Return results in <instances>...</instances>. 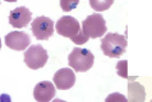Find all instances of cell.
<instances>
[{
	"mask_svg": "<svg viewBox=\"0 0 152 102\" xmlns=\"http://www.w3.org/2000/svg\"><path fill=\"white\" fill-rule=\"evenodd\" d=\"M55 30L62 36L71 38L77 45H83L88 41V38L84 35L80 22L69 15H64L57 20Z\"/></svg>",
	"mask_w": 152,
	"mask_h": 102,
	"instance_id": "obj_1",
	"label": "cell"
},
{
	"mask_svg": "<svg viewBox=\"0 0 152 102\" xmlns=\"http://www.w3.org/2000/svg\"><path fill=\"white\" fill-rule=\"evenodd\" d=\"M126 36L118 33H107L105 38H102V51L106 56L110 58H118L126 53L127 47Z\"/></svg>",
	"mask_w": 152,
	"mask_h": 102,
	"instance_id": "obj_2",
	"label": "cell"
},
{
	"mask_svg": "<svg viewBox=\"0 0 152 102\" xmlns=\"http://www.w3.org/2000/svg\"><path fill=\"white\" fill-rule=\"evenodd\" d=\"M95 61V56L89 49L75 47L69 55V65L75 72H87L89 70Z\"/></svg>",
	"mask_w": 152,
	"mask_h": 102,
	"instance_id": "obj_3",
	"label": "cell"
},
{
	"mask_svg": "<svg viewBox=\"0 0 152 102\" xmlns=\"http://www.w3.org/2000/svg\"><path fill=\"white\" fill-rule=\"evenodd\" d=\"M82 30L87 38H102L107 32L106 21L102 14H91L82 22Z\"/></svg>",
	"mask_w": 152,
	"mask_h": 102,
	"instance_id": "obj_4",
	"label": "cell"
},
{
	"mask_svg": "<svg viewBox=\"0 0 152 102\" xmlns=\"http://www.w3.org/2000/svg\"><path fill=\"white\" fill-rule=\"evenodd\" d=\"M48 59V52L41 45H32L24 52V63L31 69L35 70L44 67Z\"/></svg>",
	"mask_w": 152,
	"mask_h": 102,
	"instance_id": "obj_5",
	"label": "cell"
},
{
	"mask_svg": "<svg viewBox=\"0 0 152 102\" xmlns=\"http://www.w3.org/2000/svg\"><path fill=\"white\" fill-rule=\"evenodd\" d=\"M31 30L32 33L38 40L41 41H45L49 40L54 32V24L53 21L48 18V17H38L33 20L32 25H31Z\"/></svg>",
	"mask_w": 152,
	"mask_h": 102,
	"instance_id": "obj_6",
	"label": "cell"
},
{
	"mask_svg": "<svg viewBox=\"0 0 152 102\" xmlns=\"http://www.w3.org/2000/svg\"><path fill=\"white\" fill-rule=\"evenodd\" d=\"M4 43L10 49L13 51H23L27 49V47L30 45L31 40L30 36L26 32H9L4 38Z\"/></svg>",
	"mask_w": 152,
	"mask_h": 102,
	"instance_id": "obj_7",
	"label": "cell"
},
{
	"mask_svg": "<svg viewBox=\"0 0 152 102\" xmlns=\"http://www.w3.org/2000/svg\"><path fill=\"white\" fill-rule=\"evenodd\" d=\"M53 81L58 90H69L75 85L76 76L71 68H62L54 74Z\"/></svg>",
	"mask_w": 152,
	"mask_h": 102,
	"instance_id": "obj_8",
	"label": "cell"
},
{
	"mask_svg": "<svg viewBox=\"0 0 152 102\" xmlns=\"http://www.w3.org/2000/svg\"><path fill=\"white\" fill-rule=\"evenodd\" d=\"M32 13L27 7H18L10 11L9 14V23L13 27L22 29L27 27L31 22Z\"/></svg>",
	"mask_w": 152,
	"mask_h": 102,
	"instance_id": "obj_9",
	"label": "cell"
},
{
	"mask_svg": "<svg viewBox=\"0 0 152 102\" xmlns=\"http://www.w3.org/2000/svg\"><path fill=\"white\" fill-rule=\"evenodd\" d=\"M55 95V87L51 81H41L35 86L33 97L37 102H50Z\"/></svg>",
	"mask_w": 152,
	"mask_h": 102,
	"instance_id": "obj_10",
	"label": "cell"
},
{
	"mask_svg": "<svg viewBox=\"0 0 152 102\" xmlns=\"http://www.w3.org/2000/svg\"><path fill=\"white\" fill-rule=\"evenodd\" d=\"M128 102H145V90L141 83L129 80L128 82Z\"/></svg>",
	"mask_w": 152,
	"mask_h": 102,
	"instance_id": "obj_11",
	"label": "cell"
},
{
	"mask_svg": "<svg viewBox=\"0 0 152 102\" xmlns=\"http://www.w3.org/2000/svg\"><path fill=\"white\" fill-rule=\"evenodd\" d=\"M117 69V74L122 78H127L129 80H134L137 78V76H133V77H129L128 76V61H119L117 63L116 66Z\"/></svg>",
	"mask_w": 152,
	"mask_h": 102,
	"instance_id": "obj_12",
	"label": "cell"
},
{
	"mask_svg": "<svg viewBox=\"0 0 152 102\" xmlns=\"http://www.w3.org/2000/svg\"><path fill=\"white\" fill-rule=\"evenodd\" d=\"M91 8L94 9V10H97V11H104V10H106L108 8L110 7L111 4H114V1H95V0H91Z\"/></svg>",
	"mask_w": 152,
	"mask_h": 102,
	"instance_id": "obj_13",
	"label": "cell"
},
{
	"mask_svg": "<svg viewBox=\"0 0 152 102\" xmlns=\"http://www.w3.org/2000/svg\"><path fill=\"white\" fill-rule=\"evenodd\" d=\"M105 102H128V99L126 98L122 93L114 92V93H110L105 99Z\"/></svg>",
	"mask_w": 152,
	"mask_h": 102,
	"instance_id": "obj_14",
	"label": "cell"
},
{
	"mask_svg": "<svg viewBox=\"0 0 152 102\" xmlns=\"http://www.w3.org/2000/svg\"><path fill=\"white\" fill-rule=\"evenodd\" d=\"M80 4V1H61L60 2V4H61L62 9L64 10V11H71V10H73V9H75L76 6Z\"/></svg>",
	"mask_w": 152,
	"mask_h": 102,
	"instance_id": "obj_15",
	"label": "cell"
},
{
	"mask_svg": "<svg viewBox=\"0 0 152 102\" xmlns=\"http://www.w3.org/2000/svg\"><path fill=\"white\" fill-rule=\"evenodd\" d=\"M52 102H66V101H64V100H62V99H54V100H53Z\"/></svg>",
	"mask_w": 152,
	"mask_h": 102,
	"instance_id": "obj_16",
	"label": "cell"
},
{
	"mask_svg": "<svg viewBox=\"0 0 152 102\" xmlns=\"http://www.w3.org/2000/svg\"><path fill=\"white\" fill-rule=\"evenodd\" d=\"M150 102H152V100H151V101H150Z\"/></svg>",
	"mask_w": 152,
	"mask_h": 102,
	"instance_id": "obj_17",
	"label": "cell"
}]
</instances>
